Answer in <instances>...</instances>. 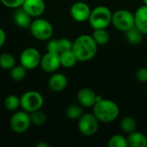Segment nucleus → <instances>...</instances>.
Wrapping results in <instances>:
<instances>
[{
  "label": "nucleus",
  "instance_id": "nucleus-20",
  "mask_svg": "<svg viewBox=\"0 0 147 147\" xmlns=\"http://www.w3.org/2000/svg\"><path fill=\"white\" fill-rule=\"evenodd\" d=\"M125 33L127 41L132 45H139L143 40L144 34L135 25Z\"/></svg>",
  "mask_w": 147,
  "mask_h": 147
},
{
  "label": "nucleus",
  "instance_id": "nucleus-13",
  "mask_svg": "<svg viewBox=\"0 0 147 147\" xmlns=\"http://www.w3.org/2000/svg\"><path fill=\"white\" fill-rule=\"evenodd\" d=\"M98 96L94 90L89 88L81 89L77 95V99L78 103L84 108H93L96 102Z\"/></svg>",
  "mask_w": 147,
  "mask_h": 147
},
{
  "label": "nucleus",
  "instance_id": "nucleus-8",
  "mask_svg": "<svg viewBox=\"0 0 147 147\" xmlns=\"http://www.w3.org/2000/svg\"><path fill=\"white\" fill-rule=\"evenodd\" d=\"M79 132L87 137L94 135L99 128V121L94 114H84L79 119L78 123Z\"/></svg>",
  "mask_w": 147,
  "mask_h": 147
},
{
  "label": "nucleus",
  "instance_id": "nucleus-19",
  "mask_svg": "<svg viewBox=\"0 0 147 147\" xmlns=\"http://www.w3.org/2000/svg\"><path fill=\"white\" fill-rule=\"evenodd\" d=\"M59 59H60L61 66H63L65 68H71L78 62V59L75 56L74 53L71 49L60 53Z\"/></svg>",
  "mask_w": 147,
  "mask_h": 147
},
{
  "label": "nucleus",
  "instance_id": "nucleus-4",
  "mask_svg": "<svg viewBox=\"0 0 147 147\" xmlns=\"http://www.w3.org/2000/svg\"><path fill=\"white\" fill-rule=\"evenodd\" d=\"M29 31L33 37L39 40H48L53 34V28L51 22L40 17L32 20Z\"/></svg>",
  "mask_w": 147,
  "mask_h": 147
},
{
  "label": "nucleus",
  "instance_id": "nucleus-6",
  "mask_svg": "<svg viewBox=\"0 0 147 147\" xmlns=\"http://www.w3.org/2000/svg\"><path fill=\"white\" fill-rule=\"evenodd\" d=\"M112 23L118 30L126 32L135 25L134 14L127 9L116 10L112 16Z\"/></svg>",
  "mask_w": 147,
  "mask_h": 147
},
{
  "label": "nucleus",
  "instance_id": "nucleus-15",
  "mask_svg": "<svg viewBox=\"0 0 147 147\" xmlns=\"http://www.w3.org/2000/svg\"><path fill=\"white\" fill-rule=\"evenodd\" d=\"M32 17L22 8L15 9L13 12V22L14 23L21 28H29V26L32 22Z\"/></svg>",
  "mask_w": 147,
  "mask_h": 147
},
{
  "label": "nucleus",
  "instance_id": "nucleus-28",
  "mask_svg": "<svg viewBox=\"0 0 147 147\" xmlns=\"http://www.w3.org/2000/svg\"><path fill=\"white\" fill-rule=\"evenodd\" d=\"M108 146L109 147H127V138L121 134H115L113 135L108 142Z\"/></svg>",
  "mask_w": 147,
  "mask_h": 147
},
{
  "label": "nucleus",
  "instance_id": "nucleus-29",
  "mask_svg": "<svg viewBox=\"0 0 147 147\" xmlns=\"http://www.w3.org/2000/svg\"><path fill=\"white\" fill-rule=\"evenodd\" d=\"M2 4L7 8L10 9H17L22 7L25 0H0Z\"/></svg>",
  "mask_w": 147,
  "mask_h": 147
},
{
  "label": "nucleus",
  "instance_id": "nucleus-9",
  "mask_svg": "<svg viewBox=\"0 0 147 147\" xmlns=\"http://www.w3.org/2000/svg\"><path fill=\"white\" fill-rule=\"evenodd\" d=\"M40 59L41 55L36 48L28 47L20 55V64L27 70H33L40 65Z\"/></svg>",
  "mask_w": 147,
  "mask_h": 147
},
{
  "label": "nucleus",
  "instance_id": "nucleus-7",
  "mask_svg": "<svg viewBox=\"0 0 147 147\" xmlns=\"http://www.w3.org/2000/svg\"><path fill=\"white\" fill-rule=\"evenodd\" d=\"M29 113L21 110L16 111L9 119V127L16 134H23L28 131L31 126Z\"/></svg>",
  "mask_w": 147,
  "mask_h": 147
},
{
  "label": "nucleus",
  "instance_id": "nucleus-30",
  "mask_svg": "<svg viewBox=\"0 0 147 147\" xmlns=\"http://www.w3.org/2000/svg\"><path fill=\"white\" fill-rule=\"evenodd\" d=\"M136 78L142 83H147V67H141L136 71Z\"/></svg>",
  "mask_w": 147,
  "mask_h": 147
},
{
  "label": "nucleus",
  "instance_id": "nucleus-18",
  "mask_svg": "<svg viewBox=\"0 0 147 147\" xmlns=\"http://www.w3.org/2000/svg\"><path fill=\"white\" fill-rule=\"evenodd\" d=\"M127 146L129 147H146L147 137L140 132H136V130L133 133L128 134L127 138Z\"/></svg>",
  "mask_w": 147,
  "mask_h": 147
},
{
  "label": "nucleus",
  "instance_id": "nucleus-22",
  "mask_svg": "<svg viewBox=\"0 0 147 147\" xmlns=\"http://www.w3.org/2000/svg\"><path fill=\"white\" fill-rule=\"evenodd\" d=\"M27 71L28 70L24 66H22L21 64L19 65H15L13 68L9 70L10 78L16 82L22 81L27 75Z\"/></svg>",
  "mask_w": 147,
  "mask_h": 147
},
{
  "label": "nucleus",
  "instance_id": "nucleus-21",
  "mask_svg": "<svg viewBox=\"0 0 147 147\" xmlns=\"http://www.w3.org/2000/svg\"><path fill=\"white\" fill-rule=\"evenodd\" d=\"M91 36L93 37L94 40L98 46H104L108 44L110 39V35L109 32L106 30V28L94 29Z\"/></svg>",
  "mask_w": 147,
  "mask_h": 147
},
{
  "label": "nucleus",
  "instance_id": "nucleus-26",
  "mask_svg": "<svg viewBox=\"0 0 147 147\" xmlns=\"http://www.w3.org/2000/svg\"><path fill=\"white\" fill-rule=\"evenodd\" d=\"M83 115L84 110L80 104H71L66 109V115L71 120H78Z\"/></svg>",
  "mask_w": 147,
  "mask_h": 147
},
{
  "label": "nucleus",
  "instance_id": "nucleus-25",
  "mask_svg": "<svg viewBox=\"0 0 147 147\" xmlns=\"http://www.w3.org/2000/svg\"><path fill=\"white\" fill-rule=\"evenodd\" d=\"M120 126L123 132H125L127 134H130L136 130L137 123L134 118H132L130 116H127V117H124L121 119Z\"/></svg>",
  "mask_w": 147,
  "mask_h": 147
},
{
  "label": "nucleus",
  "instance_id": "nucleus-23",
  "mask_svg": "<svg viewBox=\"0 0 147 147\" xmlns=\"http://www.w3.org/2000/svg\"><path fill=\"white\" fill-rule=\"evenodd\" d=\"M16 65L15 57L9 53L0 54V67L3 70H10Z\"/></svg>",
  "mask_w": 147,
  "mask_h": 147
},
{
  "label": "nucleus",
  "instance_id": "nucleus-33",
  "mask_svg": "<svg viewBox=\"0 0 147 147\" xmlns=\"http://www.w3.org/2000/svg\"><path fill=\"white\" fill-rule=\"evenodd\" d=\"M142 1H143L144 4H146V5H147V0H142Z\"/></svg>",
  "mask_w": 147,
  "mask_h": 147
},
{
  "label": "nucleus",
  "instance_id": "nucleus-5",
  "mask_svg": "<svg viewBox=\"0 0 147 147\" xmlns=\"http://www.w3.org/2000/svg\"><path fill=\"white\" fill-rule=\"evenodd\" d=\"M20 102L22 110L32 113L41 109L44 103V98L42 95L36 90H28L21 96Z\"/></svg>",
  "mask_w": 147,
  "mask_h": 147
},
{
  "label": "nucleus",
  "instance_id": "nucleus-16",
  "mask_svg": "<svg viewBox=\"0 0 147 147\" xmlns=\"http://www.w3.org/2000/svg\"><path fill=\"white\" fill-rule=\"evenodd\" d=\"M67 86V78L62 73H54L48 80V88L53 92H61Z\"/></svg>",
  "mask_w": 147,
  "mask_h": 147
},
{
  "label": "nucleus",
  "instance_id": "nucleus-1",
  "mask_svg": "<svg viewBox=\"0 0 147 147\" xmlns=\"http://www.w3.org/2000/svg\"><path fill=\"white\" fill-rule=\"evenodd\" d=\"M98 45L90 34H82L72 42L71 50L73 51L78 61L86 62L92 59L97 53Z\"/></svg>",
  "mask_w": 147,
  "mask_h": 147
},
{
  "label": "nucleus",
  "instance_id": "nucleus-24",
  "mask_svg": "<svg viewBox=\"0 0 147 147\" xmlns=\"http://www.w3.org/2000/svg\"><path fill=\"white\" fill-rule=\"evenodd\" d=\"M4 108L9 111H16L21 107L20 97L16 95H9L8 96L3 102Z\"/></svg>",
  "mask_w": 147,
  "mask_h": 147
},
{
  "label": "nucleus",
  "instance_id": "nucleus-2",
  "mask_svg": "<svg viewBox=\"0 0 147 147\" xmlns=\"http://www.w3.org/2000/svg\"><path fill=\"white\" fill-rule=\"evenodd\" d=\"M93 114L99 122L110 123L116 120L120 114L119 106L112 100L103 99L98 96V99L93 106Z\"/></svg>",
  "mask_w": 147,
  "mask_h": 147
},
{
  "label": "nucleus",
  "instance_id": "nucleus-10",
  "mask_svg": "<svg viewBox=\"0 0 147 147\" xmlns=\"http://www.w3.org/2000/svg\"><path fill=\"white\" fill-rule=\"evenodd\" d=\"M91 13V9L85 2H75L70 9L71 18L78 22H84L89 20Z\"/></svg>",
  "mask_w": 147,
  "mask_h": 147
},
{
  "label": "nucleus",
  "instance_id": "nucleus-31",
  "mask_svg": "<svg viewBox=\"0 0 147 147\" xmlns=\"http://www.w3.org/2000/svg\"><path fill=\"white\" fill-rule=\"evenodd\" d=\"M6 40V34L3 28H0V48L3 46Z\"/></svg>",
  "mask_w": 147,
  "mask_h": 147
},
{
  "label": "nucleus",
  "instance_id": "nucleus-32",
  "mask_svg": "<svg viewBox=\"0 0 147 147\" xmlns=\"http://www.w3.org/2000/svg\"><path fill=\"white\" fill-rule=\"evenodd\" d=\"M37 147H49V145L47 143H44V142H40L37 145Z\"/></svg>",
  "mask_w": 147,
  "mask_h": 147
},
{
  "label": "nucleus",
  "instance_id": "nucleus-11",
  "mask_svg": "<svg viewBox=\"0 0 147 147\" xmlns=\"http://www.w3.org/2000/svg\"><path fill=\"white\" fill-rule=\"evenodd\" d=\"M40 65L41 69L48 73L56 71L60 66L59 54L52 52H47L43 56H41Z\"/></svg>",
  "mask_w": 147,
  "mask_h": 147
},
{
  "label": "nucleus",
  "instance_id": "nucleus-12",
  "mask_svg": "<svg viewBox=\"0 0 147 147\" xmlns=\"http://www.w3.org/2000/svg\"><path fill=\"white\" fill-rule=\"evenodd\" d=\"M22 8L34 18L40 17L45 11L46 4L44 0H25Z\"/></svg>",
  "mask_w": 147,
  "mask_h": 147
},
{
  "label": "nucleus",
  "instance_id": "nucleus-3",
  "mask_svg": "<svg viewBox=\"0 0 147 147\" xmlns=\"http://www.w3.org/2000/svg\"><path fill=\"white\" fill-rule=\"evenodd\" d=\"M112 12L107 6L99 5L91 9L89 23L93 29L107 28L112 23Z\"/></svg>",
  "mask_w": 147,
  "mask_h": 147
},
{
  "label": "nucleus",
  "instance_id": "nucleus-17",
  "mask_svg": "<svg viewBox=\"0 0 147 147\" xmlns=\"http://www.w3.org/2000/svg\"><path fill=\"white\" fill-rule=\"evenodd\" d=\"M135 26L144 34H147V5L140 6L134 13Z\"/></svg>",
  "mask_w": 147,
  "mask_h": 147
},
{
  "label": "nucleus",
  "instance_id": "nucleus-14",
  "mask_svg": "<svg viewBox=\"0 0 147 147\" xmlns=\"http://www.w3.org/2000/svg\"><path fill=\"white\" fill-rule=\"evenodd\" d=\"M72 47V42L66 38L62 39H50L47 44V50L48 52L60 53L64 51L70 50Z\"/></svg>",
  "mask_w": 147,
  "mask_h": 147
},
{
  "label": "nucleus",
  "instance_id": "nucleus-27",
  "mask_svg": "<svg viewBox=\"0 0 147 147\" xmlns=\"http://www.w3.org/2000/svg\"><path fill=\"white\" fill-rule=\"evenodd\" d=\"M29 115H30L31 123L34 126H37V127L42 126L47 121L46 114L44 112H42L40 109L34 111L32 113H29Z\"/></svg>",
  "mask_w": 147,
  "mask_h": 147
}]
</instances>
